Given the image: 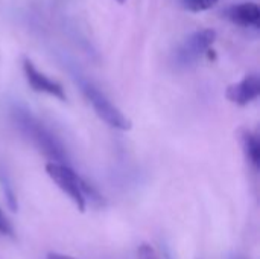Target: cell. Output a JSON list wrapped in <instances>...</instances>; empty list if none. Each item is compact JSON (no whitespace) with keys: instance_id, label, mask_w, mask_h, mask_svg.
Listing matches in <instances>:
<instances>
[{"instance_id":"cell-1","label":"cell","mask_w":260,"mask_h":259,"mask_svg":"<svg viewBox=\"0 0 260 259\" xmlns=\"http://www.w3.org/2000/svg\"><path fill=\"white\" fill-rule=\"evenodd\" d=\"M12 119L20 133L27 137L46 157H49L53 163L67 165V153L62 143L27 110L15 107L12 110Z\"/></svg>"},{"instance_id":"cell-2","label":"cell","mask_w":260,"mask_h":259,"mask_svg":"<svg viewBox=\"0 0 260 259\" xmlns=\"http://www.w3.org/2000/svg\"><path fill=\"white\" fill-rule=\"evenodd\" d=\"M47 176L53 180V183L75 203L79 212H84L87 208V198L94 202L101 200L91 186H88L69 165L49 162L46 165Z\"/></svg>"},{"instance_id":"cell-3","label":"cell","mask_w":260,"mask_h":259,"mask_svg":"<svg viewBox=\"0 0 260 259\" xmlns=\"http://www.w3.org/2000/svg\"><path fill=\"white\" fill-rule=\"evenodd\" d=\"M79 85H81V90L82 93L85 95V98L88 99V102L91 104V107L94 108L96 114L105 122L108 124L110 127L113 128H117L120 131H128L131 130L133 124L131 121L96 87L93 85L90 81L87 79H82L79 78Z\"/></svg>"},{"instance_id":"cell-4","label":"cell","mask_w":260,"mask_h":259,"mask_svg":"<svg viewBox=\"0 0 260 259\" xmlns=\"http://www.w3.org/2000/svg\"><path fill=\"white\" fill-rule=\"evenodd\" d=\"M216 40L213 29H201L189 35L175 52V63L180 67H189L198 63V60L209 52Z\"/></svg>"},{"instance_id":"cell-5","label":"cell","mask_w":260,"mask_h":259,"mask_svg":"<svg viewBox=\"0 0 260 259\" xmlns=\"http://www.w3.org/2000/svg\"><path fill=\"white\" fill-rule=\"evenodd\" d=\"M23 72H24V76H26V81L27 84L30 85L32 90L35 92H40V93H46V95H50L53 98H58L59 101H66L67 96H66V92L62 89V85L53 79H50L49 76H46L44 73H41L30 60H24L23 61Z\"/></svg>"},{"instance_id":"cell-6","label":"cell","mask_w":260,"mask_h":259,"mask_svg":"<svg viewBox=\"0 0 260 259\" xmlns=\"http://www.w3.org/2000/svg\"><path fill=\"white\" fill-rule=\"evenodd\" d=\"M260 93V79L257 75H248L245 76L242 81L232 84L227 92L225 96L230 102L236 104V105H247L250 102H253Z\"/></svg>"},{"instance_id":"cell-7","label":"cell","mask_w":260,"mask_h":259,"mask_svg":"<svg viewBox=\"0 0 260 259\" xmlns=\"http://www.w3.org/2000/svg\"><path fill=\"white\" fill-rule=\"evenodd\" d=\"M229 18L241 26H254L257 27L260 21L259 5L256 3H241L229 8L227 11Z\"/></svg>"},{"instance_id":"cell-8","label":"cell","mask_w":260,"mask_h":259,"mask_svg":"<svg viewBox=\"0 0 260 259\" xmlns=\"http://www.w3.org/2000/svg\"><path fill=\"white\" fill-rule=\"evenodd\" d=\"M241 145L245 153L248 163L257 169L260 163V142L259 137L250 130H241Z\"/></svg>"},{"instance_id":"cell-9","label":"cell","mask_w":260,"mask_h":259,"mask_svg":"<svg viewBox=\"0 0 260 259\" xmlns=\"http://www.w3.org/2000/svg\"><path fill=\"white\" fill-rule=\"evenodd\" d=\"M218 3V0H183V5L186 9L192 12H201L213 8Z\"/></svg>"},{"instance_id":"cell-10","label":"cell","mask_w":260,"mask_h":259,"mask_svg":"<svg viewBox=\"0 0 260 259\" xmlns=\"http://www.w3.org/2000/svg\"><path fill=\"white\" fill-rule=\"evenodd\" d=\"M137 258L139 259H160L158 255L155 253V250L148 246V244H142L137 250Z\"/></svg>"},{"instance_id":"cell-11","label":"cell","mask_w":260,"mask_h":259,"mask_svg":"<svg viewBox=\"0 0 260 259\" xmlns=\"http://www.w3.org/2000/svg\"><path fill=\"white\" fill-rule=\"evenodd\" d=\"M0 234H2V235H8V237H12V235H14L12 224H11V221L8 220V217L3 214L2 209H0Z\"/></svg>"},{"instance_id":"cell-12","label":"cell","mask_w":260,"mask_h":259,"mask_svg":"<svg viewBox=\"0 0 260 259\" xmlns=\"http://www.w3.org/2000/svg\"><path fill=\"white\" fill-rule=\"evenodd\" d=\"M46 259H75V258L67 256V255H59V253H50V255H47V258Z\"/></svg>"},{"instance_id":"cell-13","label":"cell","mask_w":260,"mask_h":259,"mask_svg":"<svg viewBox=\"0 0 260 259\" xmlns=\"http://www.w3.org/2000/svg\"><path fill=\"white\" fill-rule=\"evenodd\" d=\"M230 259H245V258H242V256H233V258H230Z\"/></svg>"},{"instance_id":"cell-14","label":"cell","mask_w":260,"mask_h":259,"mask_svg":"<svg viewBox=\"0 0 260 259\" xmlns=\"http://www.w3.org/2000/svg\"><path fill=\"white\" fill-rule=\"evenodd\" d=\"M116 2H119V3H125L126 0H116Z\"/></svg>"}]
</instances>
